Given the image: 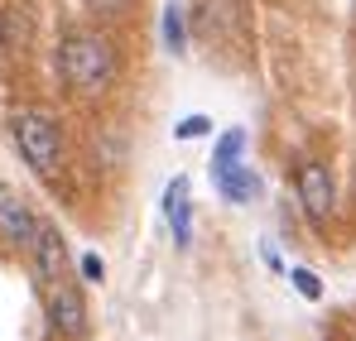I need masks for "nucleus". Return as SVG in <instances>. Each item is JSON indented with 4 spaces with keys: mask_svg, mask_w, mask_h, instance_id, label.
<instances>
[{
    "mask_svg": "<svg viewBox=\"0 0 356 341\" xmlns=\"http://www.w3.org/2000/svg\"><path fill=\"white\" fill-rule=\"evenodd\" d=\"M58 72L72 92H97L116 72V49L92 29H67L58 44Z\"/></svg>",
    "mask_w": 356,
    "mask_h": 341,
    "instance_id": "obj_1",
    "label": "nucleus"
},
{
    "mask_svg": "<svg viewBox=\"0 0 356 341\" xmlns=\"http://www.w3.org/2000/svg\"><path fill=\"white\" fill-rule=\"evenodd\" d=\"M10 135H15V149H19V159L29 164L34 173H54L63 159V135L58 125H54V115L44 111H19L10 120Z\"/></svg>",
    "mask_w": 356,
    "mask_h": 341,
    "instance_id": "obj_2",
    "label": "nucleus"
},
{
    "mask_svg": "<svg viewBox=\"0 0 356 341\" xmlns=\"http://www.w3.org/2000/svg\"><path fill=\"white\" fill-rule=\"evenodd\" d=\"M298 188V207L308 212V222H327L332 217V202H337V192H332V173L323 169V164H303L294 178Z\"/></svg>",
    "mask_w": 356,
    "mask_h": 341,
    "instance_id": "obj_3",
    "label": "nucleus"
},
{
    "mask_svg": "<svg viewBox=\"0 0 356 341\" xmlns=\"http://www.w3.org/2000/svg\"><path fill=\"white\" fill-rule=\"evenodd\" d=\"M49 322H54V332L67 337V341L87 337V298H82L77 284H58L49 293Z\"/></svg>",
    "mask_w": 356,
    "mask_h": 341,
    "instance_id": "obj_4",
    "label": "nucleus"
},
{
    "mask_svg": "<svg viewBox=\"0 0 356 341\" xmlns=\"http://www.w3.org/2000/svg\"><path fill=\"white\" fill-rule=\"evenodd\" d=\"M39 222H44V217H39V212H34V207L10 188V183H0V231H5L15 245H24V250H29V240H34Z\"/></svg>",
    "mask_w": 356,
    "mask_h": 341,
    "instance_id": "obj_5",
    "label": "nucleus"
},
{
    "mask_svg": "<svg viewBox=\"0 0 356 341\" xmlns=\"http://www.w3.org/2000/svg\"><path fill=\"white\" fill-rule=\"evenodd\" d=\"M29 255H34L39 279H63V269H67V245H63V235H58L54 222H39L34 240H29Z\"/></svg>",
    "mask_w": 356,
    "mask_h": 341,
    "instance_id": "obj_6",
    "label": "nucleus"
},
{
    "mask_svg": "<svg viewBox=\"0 0 356 341\" xmlns=\"http://www.w3.org/2000/svg\"><path fill=\"white\" fill-rule=\"evenodd\" d=\"M164 212H169V226H174V240L188 245L193 240V202H188V178H174L169 192H164Z\"/></svg>",
    "mask_w": 356,
    "mask_h": 341,
    "instance_id": "obj_7",
    "label": "nucleus"
},
{
    "mask_svg": "<svg viewBox=\"0 0 356 341\" xmlns=\"http://www.w3.org/2000/svg\"><path fill=\"white\" fill-rule=\"evenodd\" d=\"M29 49V15L19 5L0 10V53H24Z\"/></svg>",
    "mask_w": 356,
    "mask_h": 341,
    "instance_id": "obj_8",
    "label": "nucleus"
},
{
    "mask_svg": "<svg viewBox=\"0 0 356 341\" xmlns=\"http://www.w3.org/2000/svg\"><path fill=\"white\" fill-rule=\"evenodd\" d=\"M217 188H222V197H232V202H250V197L260 192V178L245 169V164H232V169L217 173Z\"/></svg>",
    "mask_w": 356,
    "mask_h": 341,
    "instance_id": "obj_9",
    "label": "nucleus"
},
{
    "mask_svg": "<svg viewBox=\"0 0 356 341\" xmlns=\"http://www.w3.org/2000/svg\"><path fill=\"white\" fill-rule=\"evenodd\" d=\"M241 149H245V135L241 130H227L222 135V144H217V154H212V169H232V164H241Z\"/></svg>",
    "mask_w": 356,
    "mask_h": 341,
    "instance_id": "obj_10",
    "label": "nucleus"
},
{
    "mask_svg": "<svg viewBox=\"0 0 356 341\" xmlns=\"http://www.w3.org/2000/svg\"><path fill=\"white\" fill-rule=\"evenodd\" d=\"M164 44H169V53H183L188 49V34H183V10L169 5L164 10Z\"/></svg>",
    "mask_w": 356,
    "mask_h": 341,
    "instance_id": "obj_11",
    "label": "nucleus"
},
{
    "mask_svg": "<svg viewBox=\"0 0 356 341\" xmlns=\"http://www.w3.org/2000/svg\"><path fill=\"white\" fill-rule=\"evenodd\" d=\"M289 279H294V288L308 298V303H318V298H323V284H318V274H313V269H294Z\"/></svg>",
    "mask_w": 356,
    "mask_h": 341,
    "instance_id": "obj_12",
    "label": "nucleus"
},
{
    "mask_svg": "<svg viewBox=\"0 0 356 341\" xmlns=\"http://www.w3.org/2000/svg\"><path fill=\"white\" fill-rule=\"evenodd\" d=\"M207 130H212V120H207V115H188V120H178V140H197V135H207Z\"/></svg>",
    "mask_w": 356,
    "mask_h": 341,
    "instance_id": "obj_13",
    "label": "nucleus"
},
{
    "mask_svg": "<svg viewBox=\"0 0 356 341\" xmlns=\"http://www.w3.org/2000/svg\"><path fill=\"white\" fill-rule=\"evenodd\" d=\"M87 5H92L97 15H125V10H130L135 0H87Z\"/></svg>",
    "mask_w": 356,
    "mask_h": 341,
    "instance_id": "obj_14",
    "label": "nucleus"
},
{
    "mask_svg": "<svg viewBox=\"0 0 356 341\" xmlns=\"http://www.w3.org/2000/svg\"><path fill=\"white\" fill-rule=\"evenodd\" d=\"M82 274H87V279H102V260H97V255H82Z\"/></svg>",
    "mask_w": 356,
    "mask_h": 341,
    "instance_id": "obj_15",
    "label": "nucleus"
}]
</instances>
